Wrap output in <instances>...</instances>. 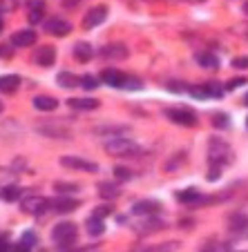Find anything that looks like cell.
<instances>
[{
  "mask_svg": "<svg viewBox=\"0 0 248 252\" xmlns=\"http://www.w3.org/2000/svg\"><path fill=\"white\" fill-rule=\"evenodd\" d=\"M67 105L74 107V110H96V107H99V100L96 98H70Z\"/></svg>",
  "mask_w": 248,
  "mask_h": 252,
  "instance_id": "2e32d148",
  "label": "cell"
},
{
  "mask_svg": "<svg viewBox=\"0 0 248 252\" xmlns=\"http://www.w3.org/2000/svg\"><path fill=\"white\" fill-rule=\"evenodd\" d=\"M166 116L172 123L183 125V127H195L197 125V116L186 107H170V110H166Z\"/></svg>",
  "mask_w": 248,
  "mask_h": 252,
  "instance_id": "277c9868",
  "label": "cell"
},
{
  "mask_svg": "<svg viewBox=\"0 0 248 252\" xmlns=\"http://www.w3.org/2000/svg\"><path fill=\"white\" fill-rule=\"evenodd\" d=\"M105 18H107V9H105V7H94V9H90L85 14V18H83V27L92 29V27H96V25L103 23Z\"/></svg>",
  "mask_w": 248,
  "mask_h": 252,
  "instance_id": "ba28073f",
  "label": "cell"
},
{
  "mask_svg": "<svg viewBox=\"0 0 248 252\" xmlns=\"http://www.w3.org/2000/svg\"><path fill=\"white\" fill-rule=\"evenodd\" d=\"M34 61L38 63L40 67H52L54 61H56V49H54L52 45H43V47L36 49V56H34Z\"/></svg>",
  "mask_w": 248,
  "mask_h": 252,
  "instance_id": "52a82bcc",
  "label": "cell"
},
{
  "mask_svg": "<svg viewBox=\"0 0 248 252\" xmlns=\"http://www.w3.org/2000/svg\"><path fill=\"white\" fill-rule=\"evenodd\" d=\"M38 243V237H36V232H25L23 239H20V248H34Z\"/></svg>",
  "mask_w": 248,
  "mask_h": 252,
  "instance_id": "484cf974",
  "label": "cell"
},
{
  "mask_svg": "<svg viewBox=\"0 0 248 252\" xmlns=\"http://www.w3.org/2000/svg\"><path fill=\"white\" fill-rule=\"evenodd\" d=\"M18 85H20V78L14 76V74L0 76V92H2V94H14V92L18 90Z\"/></svg>",
  "mask_w": 248,
  "mask_h": 252,
  "instance_id": "9a60e30c",
  "label": "cell"
},
{
  "mask_svg": "<svg viewBox=\"0 0 248 252\" xmlns=\"http://www.w3.org/2000/svg\"><path fill=\"white\" fill-rule=\"evenodd\" d=\"M208 154H210V161H213V163H219V165L233 161V150L228 148V143L219 141V138H213V141H210Z\"/></svg>",
  "mask_w": 248,
  "mask_h": 252,
  "instance_id": "3957f363",
  "label": "cell"
},
{
  "mask_svg": "<svg viewBox=\"0 0 248 252\" xmlns=\"http://www.w3.org/2000/svg\"><path fill=\"white\" fill-rule=\"evenodd\" d=\"M159 210V203L157 201H137L132 205V212L134 214H152Z\"/></svg>",
  "mask_w": 248,
  "mask_h": 252,
  "instance_id": "ac0fdd59",
  "label": "cell"
},
{
  "mask_svg": "<svg viewBox=\"0 0 248 252\" xmlns=\"http://www.w3.org/2000/svg\"><path fill=\"white\" fill-rule=\"evenodd\" d=\"M221 176V167H219V163H215V165L210 167V174H208V181H217Z\"/></svg>",
  "mask_w": 248,
  "mask_h": 252,
  "instance_id": "4dcf8cb0",
  "label": "cell"
},
{
  "mask_svg": "<svg viewBox=\"0 0 248 252\" xmlns=\"http://www.w3.org/2000/svg\"><path fill=\"white\" fill-rule=\"evenodd\" d=\"M20 196V188L18 186H2L0 188V199L2 201H16Z\"/></svg>",
  "mask_w": 248,
  "mask_h": 252,
  "instance_id": "7402d4cb",
  "label": "cell"
},
{
  "mask_svg": "<svg viewBox=\"0 0 248 252\" xmlns=\"http://www.w3.org/2000/svg\"><path fill=\"white\" fill-rule=\"evenodd\" d=\"M54 212H61V214H65V212H74V210L78 208V201H74V199H58V201H54Z\"/></svg>",
  "mask_w": 248,
  "mask_h": 252,
  "instance_id": "ffe728a7",
  "label": "cell"
},
{
  "mask_svg": "<svg viewBox=\"0 0 248 252\" xmlns=\"http://www.w3.org/2000/svg\"><path fill=\"white\" fill-rule=\"evenodd\" d=\"M85 228H87V234H90V237H101V234L105 232V223H103V219H99V217H90Z\"/></svg>",
  "mask_w": 248,
  "mask_h": 252,
  "instance_id": "d6986e66",
  "label": "cell"
},
{
  "mask_svg": "<svg viewBox=\"0 0 248 252\" xmlns=\"http://www.w3.org/2000/svg\"><path fill=\"white\" fill-rule=\"evenodd\" d=\"M197 58H199V63L204 67H210V69H213V67H215V69L219 67V61H217V56H213V54H199Z\"/></svg>",
  "mask_w": 248,
  "mask_h": 252,
  "instance_id": "cb8c5ba5",
  "label": "cell"
},
{
  "mask_svg": "<svg viewBox=\"0 0 248 252\" xmlns=\"http://www.w3.org/2000/svg\"><path fill=\"white\" fill-rule=\"evenodd\" d=\"M233 67H237V69H246V67H248V58H235Z\"/></svg>",
  "mask_w": 248,
  "mask_h": 252,
  "instance_id": "e575fe53",
  "label": "cell"
},
{
  "mask_svg": "<svg viewBox=\"0 0 248 252\" xmlns=\"http://www.w3.org/2000/svg\"><path fill=\"white\" fill-rule=\"evenodd\" d=\"M78 83H81V78L70 74V71H61V74H58V85L61 87H76Z\"/></svg>",
  "mask_w": 248,
  "mask_h": 252,
  "instance_id": "44dd1931",
  "label": "cell"
},
{
  "mask_svg": "<svg viewBox=\"0 0 248 252\" xmlns=\"http://www.w3.org/2000/svg\"><path fill=\"white\" fill-rule=\"evenodd\" d=\"M43 20V9H29V23L36 25Z\"/></svg>",
  "mask_w": 248,
  "mask_h": 252,
  "instance_id": "f546056e",
  "label": "cell"
},
{
  "mask_svg": "<svg viewBox=\"0 0 248 252\" xmlns=\"http://www.w3.org/2000/svg\"><path fill=\"white\" fill-rule=\"evenodd\" d=\"M101 78H103V83H107L112 87H125V83H128V76L119 69H103Z\"/></svg>",
  "mask_w": 248,
  "mask_h": 252,
  "instance_id": "9c48e42d",
  "label": "cell"
},
{
  "mask_svg": "<svg viewBox=\"0 0 248 252\" xmlns=\"http://www.w3.org/2000/svg\"><path fill=\"white\" fill-rule=\"evenodd\" d=\"M107 214H112V205H99V208L94 210V214H92V217H99V219H103V217H107Z\"/></svg>",
  "mask_w": 248,
  "mask_h": 252,
  "instance_id": "f1b7e54d",
  "label": "cell"
},
{
  "mask_svg": "<svg viewBox=\"0 0 248 252\" xmlns=\"http://www.w3.org/2000/svg\"><path fill=\"white\" fill-rule=\"evenodd\" d=\"M230 230H242V232H248V217L235 214L233 219H230Z\"/></svg>",
  "mask_w": 248,
  "mask_h": 252,
  "instance_id": "603a6c76",
  "label": "cell"
},
{
  "mask_svg": "<svg viewBox=\"0 0 248 252\" xmlns=\"http://www.w3.org/2000/svg\"><path fill=\"white\" fill-rule=\"evenodd\" d=\"M34 43H36V32H32V29H20V32H16L11 36L14 47H32Z\"/></svg>",
  "mask_w": 248,
  "mask_h": 252,
  "instance_id": "30bf717a",
  "label": "cell"
},
{
  "mask_svg": "<svg viewBox=\"0 0 248 252\" xmlns=\"http://www.w3.org/2000/svg\"><path fill=\"white\" fill-rule=\"evenodd\" d=\"M72 29V25L67 23V20H61V18H52L45 23V32L52 33V36H67Z\"/></svg>",
  "mask_w": 248,
  "mask_h": 252,
  "instance_id": "8fae6325",
  "label": "cell"
},
{
  "mask_svg": "<svg viewBox=\"0 0 248 252\" xmlns=\"http://www.w3.org/2000/svg\"><path fill=\"white\" fill-rule=\"evenodd\" d=\"M114 176L116 179H119V181H130V179H132V170H130V167H123V165H116L114 167Z\"/></svg>",
  "mask_w": 248,
  "mask_h": 252,
  "instance_id": "d4e9b609",
  "label": "cell"
},
{
  "mask_svg": "<svg viewBox=\"0 0 248 252\" xmlns=\"http://www.w3.org/2000/svg\"><path fill=\"white\" fill-rule=\"evenodd\" d=\"M244 103H246V105H248V94H246V98H244Z\"/></svg>",
  "mask_w": 248,
  "mask_h": 252,
  "instance_id": "ab89813d",
  "label": "cell"
},
{
  "mask_svg": "<svg viewBox=\"0 0 248 252\" xmlns=\"http://www.w3.org/2000/svg\"><path fill=\"white\" fill-rule=\"evenodd\" d=\"M23 212L27 214H43L45 210H47L49 201L43 199V196H27V199H23Z\"/></svg>",
  "mask_w": 248,
  "mask_h": 252,
  "instance_id": "5b68a950",
  "label": "cell"
},
{
  "mask_svg": "<svg viewBox=\"0 0 248 252\" xmlns=\"http://www.w3.org/2000/svg\"><path fill=\"white\" fill-rule=\"evenodd\" d=\"M186 2H204V0H186Z\"/></svg>",
  "mask_w": 248,
  "mask_h": 252,
  "instance_id": "8d00e7d4",
  "label": "cell"
},
{
  "mask_svg": "<svg viewBox=\"0 0 248 252\" xmlns=\"http://www.w3.org/2000/svg\"><path fill=\"white\" fill-rule=\"evenodd\" d=\"M11 54H14V49L9 45H0V58H11Z\"/></svg>",
  "mask_w": 248,
  "mask_h": 252,
  "instance_id": "d6a6232c",
  "label": "cell"
},
{
  "mask_svg": "<svg viewBox=\"0 0 248 252\" xmlns=\"http://www.w3.org/2000/svg\"><path fill=\"white\" fill-rule=\"evenodd\" d=\"M74 56H76V61L87 63L92 56H94V52H92V45L90 43H76V45H74Z\"/></svg>",
  "mask_w": 248,
  "mask_h": 252,
  "instance_id": "e0dca14e",
  "label": "cell"
},
{
  "mask_svg": "<svg viewBox=\"0 0 248 252\" xmlns=\"http://www.w3.org/2000/svg\"><path fill=\"white\" fill-rule=\"evenodd\" d=\"M213 127H217V129L228 127V116L226 114H215L213 116Z\"/></svg>",
  "mask_w": 248,
  "mask_h": 252,
  "instance_id": "4316f807",
  "label": "cell"
},
{
  "mask_svg": "<svg viewBox=\"0 0 248 252\" xmlns=\"http://www.w3.org/2000/svg\"><path fill=\"white\" fill-rule=\"evenodd\" d=\"M244 11H246V14H248V2H246V5H244Z\"/></svg>",
  "mask_w": 248,
  "mask_h": 252,
  "instance_id": "74e56055",
  "label": "cell"
},
{
  "mask_svg": "<svg viewBox=\"0 0 248 252\" xmlns=\"http://www.w3.org/2000/svg\"><path fill=\"white\" fill-rule=\"evenodd\" d=\"M246 125H248V121H246Z\"/></svg>",
  "mask_w": 248,
  "mask_h": 252,
  "instance_id": "b9f144b4",
  "label": "cell"
},
{
  "mask_svg": "<svg viewBox=\"0 0 248 252\" xmlns=\"http://www.w3.org/2000/svg\"><path fill=\"white\" fill-rule=\"evenodd\" d=\"M76 237H78V228L76 223H70V221H63L52 230V239L61 248H70L72 243H76Z\"/></svg>",
  "mask_w": 248,
  "mask_h": 252,
  "instance_id": "7a4b0ae2",
  "label": "cell"
},
{
  "mask_svg": "<svg viewBox=\"0 0 248 252\" xmlns=\"http://www.w3.org/2000/svg\"><path fill=\"white\" fill-rule=\"evenodd\" d=\"M81 85L85 87V90H96V87H99V83H96L94 76H90V74H87V76H81Z\"/></svg>",
  "mask_w": 248,
  "mask_h": 252,
  "instance_id": "83f0119b",
  "label": "cell"
},
{
  "mask_svg": "<svg viewBox=\"0 0 248 252\" xmlns=\"http://www.w3.org/2000/svg\"><path fill=\"white\" fill-rule=\"evenodd\" d=\"M105 152L112 154V157H137L139 145L132 143L130 138L116 136V138H110V141L105 143Z\"/></svg>",
  "mask_w": 248,
  "mask_h": 252,
  "instance_id": "6da1fadb",
  "label": "cell"
},
{
  "mask_svg": "<svg viewBox=\"0 0 248 252\" xmlns=\"http://www.w3.org/2000/svg\"><path fill=\"white\" fill-rule=\"evenodd\" d=\"M27 9H45V2H43V0H29Z\"/></svg>",
  "mask_w": 248,
  "mask_h": 252,
  "instance_id": "836d02e7",
  "label": "cell"
},
{
  "mask_svg": "<svg viewBox=\"0 0 248 252\" xmlns=\"http://www.w3.org/2000/svg\"><path fill=\"white\" fill-rule=\"evenodd\" d=\"M99 194L103 196V199H107V201L119 199V196H121V188L116 186V183H107V181H103V183H99Z\"/></svg>",
  "mask_w": 248,
  "mask_h": 252,
  "instance_id": "5bb4252c",
  "label": "cell"
},
{
  "mask_svg": "<svg viewBox=\"0 0 248 252\" xmlns=\"http://www.w3.org/2000/svg\"><path fill=\"white\" fill-rule=\"evenodd\" d=\"M244 83H248L246 78H233V81L226 83V90H237V87H242Z\"/></svg>",
  "mask_w": 248,
  "mask_h": 252,
  "instance_id": "1f68e13d",
  "label": "cell"
},
{
  "mask_svg": "<svg viewBox=\"0 0 248 252\" xmlns=\"http://www.w3.org/2000/svg\"><path fill=\"white\" fill-rule=\"evenodd\" d=\"M0 32H2V18H0Z\"/></svg>",
  "mask_w": 248,
  "mask_h": 252,
  "instance_id": "f35d334b",
  "label": "cell"
},
{
  "mask_svg": "<svg viewBox=\"0 0 248 252\" xmlns=\"http://www.w3.org/2000/svg\"><path fill=\"white\" fill-rule=\"evenodd\" d=\"M0 112H2V103H0Z\"/></svg>",
  "mask_w": 248,
  "mask_h": 252,
  "instance_id": "60d3db41",
  "label": "cell"
},
{
  "mask_svg": "<svg viewBox=\"0 0 248 252\" xmlns=\"http://www.w3.org/2000/svg\"><path fill=\"white\" fill-rule=\"evenodd\" d=\"M61 165L63 167H72V170H83V172H96V170H99V165H96V163L83 161V158H76V157H63L61 158Z\"/></svg>",
  "mask_w": 248,
  "mask_h": 252,
  "instance_id": "8992f818",
  "label": "cell"
},
{
  "mask_svg": "<svg viewBox=\"0 0 248 252\" xmlns=\"http://www.w3.org/2000/svg\"><path fill=\"white\" fill-rule=\"evenodd\" d=\"M34 107L40 112H54L58 107V100L54 96H36L34 98Z\"/></svg>",
  "mask_w": 248,
  "mask_h": 252,
  "instance_id": "4fadbf2b",
  "label": "cell"
},
{
  "mask_svg": "<svg viewBox=\"0 0 248 252\" xmlns=\"http://www.w3.org/2000/svg\"><path fill=\"white\" fill-rule=\"evenodd\" d=\"M96 132H125V127H99Z\"/></svg>",
  "mask_w": 248,
  "mask_h": 252,
  "instance_id": "d590c367",
  "label": "cell"
},
{
  "mask_svg": "<svg viewBox=\"0 0 248 252\" xmlns=\"http://www.w3.org/2000/svg\"><path fill=\"white\" fill-rule=\"evenodd\" d=\"M101 56H103V58H110V61H121V58L128 56V49H125V45H121V43L105 45V47L101 49Z\"/></svg>",
  "mask_w": 248,
  "mask_h": 252,
  "instance_id": "7c38bea8",
  "label": "cell"
}]
</instances>
